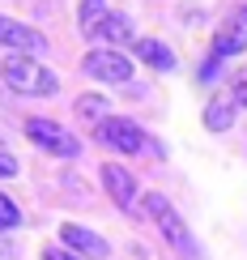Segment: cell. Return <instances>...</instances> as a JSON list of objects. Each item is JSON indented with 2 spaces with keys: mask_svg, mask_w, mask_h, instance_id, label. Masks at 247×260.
Here are the masks:
<instances>
[{
  "mask_svg": "<svg viewBox=\"0 0 247 260\" xmlns=\"http://www.w3.org/2000/svg\"><path fill=\"white\" fill-rule=\"evenodd\" d=\"M0 81H5L9 90H17V94H30V99H47V94L60 90L56 73H51L47 64L34 60V56H17V51L5 56V64H0Z\"/></svg>",
  "mask_w": 247,
  "mask_h": 260,
  "instance_id": "obj_1",
  "label": "cell"
},
{
  "mask_svg": "<svg viewBox=\"0 0 247 260\" xmlns=\"http://www.w3.org/2000/svg\"><path fill=\"white\" fill-rule=\"evenodd\" d=\"M145 209H149V218H154L158 226H162V235L170 239V247H175V252H184L188 260H200V247L192 243L188 226L179 222V213L170 209V201L162 197V192H145Z\"/></svg>",
  "mask_w": 247,
  "mask_h": 260,
  "instance_id": "obj_2",
  "label": "cell"
},
{
  "mask_svg": "<svg viewBox=\"0 0 247 260\" xmlns=\"http://www.w3.org/2000/svg\"><path fill=\"white\" fill-rule=\"evenodd\" d=\"M26 137L34 141L39 149L56 154V158H77L81 154V141L73 137L68 128H60L56 120H43V115H30V120H26Z\"/></svg>",
  "mask_w": 247,
  "mask_h": 260,
  "instance_id": "obj_3",
  "label": "cell"
},
{
  "mask_svg": "<svg viewBox=\"0 0 247 260\" xmlns=\"http://www.w3.org/2000/svg\"><path fill=\"white\" fill-rule=\"evenodd\" d=\"M81 69L90 73L94 81H107V85H124V81H132V64H128L120 51H111V47H94L90 56L81 60Z\"/></svg>",
  "mask_w": 247,
  "mask_h": 260,
  "instance_id": "obj_4",
  "label": "cell"
},
{
  "mask_svg": "<svg viewBox=\"0 0 247 260\" xmlns=\"http://www.w3.org/2000/svg\"><path fill=\"white\" fill-rule=\"evenodd\" d=\"M98 141L107 149H115V154H141V128L132 120H124V115H111V120L98 124Z\"/></svg>",
  "mask_w": 247,
  "mask_h": 260,
  "instance_id": "obj_5",
  "label": "cell"
},
{
  "mask_svg": "<svg viewBox=\"0 0 247 260\" xmlns=\"http://www.w3.org/2000/svg\"><path fill=\"white\" fill-rule=\"evenodd\" d=\"M60 239H64V247H68L73 256H81V260H102L107 252H111L102 235L85 231V226H77V222H64L60 226Z\"/></svg>",
  "mask_w": 247,
  "mask_h": 260,
  "instance_id": "obj_6",
  "label": "cell"
},
{
  "mask_svg": "<svg viewBox=\"0 0 247 260\" xmlns=\"http://www.w3.org/2000/svg\"><path fill=\"white\" fill-rule=\"evenodd\" d=\"M0 47L17 51V56H34V51L43 47V35L34 26H26V21H13L0 13Z\"/></svg>",
  "mask_w": 247,
  "mask_h": 260,
  "instance_id": "obj_7",
  "label": "cell"
},
{
  "mask_svg": "<svg viewBox=\"0 0 247 260\" xmlns=\"http://www.w3.org/2000/svg\"><path fill=\"white\" fill-rule=\"evenodd\" d=\"M102 188L111 192V201L120 205V209H132V201H136V179H132V171L120 167V162H102Z\"/></svg>",
  "mask_w": 247,
  "mask_h": 260,
  "instance_id": "obj_8",
  "label": "cell"
},
{
  "mask_svg": "<svg viewBox=\"0 0 247 260\" xmlns=\"http://www.w3.org/2000/svg\"><path fill=\"white\" fill-rule=\"evenodd\" d=\"M85 39H98V43H107V47H120V43H132V21H128L124 13H107L98 26L90 30Z\"/></svg>",
  "mask_w": 247,
  "mask_h": 260,
  "instance_id": "obj_9",
  "label": "cell"
},
{
  "mask_svg": "<svg viewBox=\"0 0 247 260\" xmlns=\"http://www.w3.org/2000/svg\"><path fill=\"white\" fill-rule=\"evenodd\" d=\"M132 51H136V60H145L149 69H158V73H170V69H175L170 47H166V43H158V39H136Z\"/></svg>",
  "mask_w": 247,
  "mask_h": 260,
  "instance_id": "obj_10",
  "label": "cell"
},
{
  "mask_svg": "<svg viewBox=\"0 0 247 260\" xmlns=\"http://www.w3.org/2000/svg\"><path fill=\"white\" fill-rule=\"evenodd\" d=\"M247 47V35L239 26H226V30H218V39H213V60H222V56H239V51Z\"/></svg>",
  "mask_w": 247,
  "mask_h": 260,
  "instance_id": "obj_11",
  "label": "cell"
},
{
  "mask_svg": "<svg viewBox=\"0 0 247 260\" xmlns=\"http://www.w3.org/2000/svg\"><path fill=\"white\" fill-rule=\"evenodd\" d=\"M200 120H205V128H213V133H226L234 124V103H209Z\"/></svg>",
  "mask_w": 247,
  "mask_h": 260,
  "instance_id": "obj_12",
  "label": "cell"
},
{
  "mask_svg": "<svg viewBox=\"0 0 247 260\" xmlns=\"http://www.w3.org/2000/svg\"><path fill=\"white\" fill-rule=\"evenodd\" d=\"M111 13V9L102 5V0H81V13H77V21H81V35H90L94 26H98V21Z\"/></svg>",
  "mask_w": 247,
  "mask_h": 260,
  "instance_id": "obj_13",
  "label": "cell"
},
{
  "mask_svg": "<svg viewBox=\"0 0 247 260\" xmlns=\"http://www.w3.org/2000/svg\"><path fill=\"white\" fill-rule=\"evenodd\" d=\"M77 111L85 115V120H111V111H107V103L98 99V94H81V99H77Z\"/></svg>",
  "mask_w": 247,
  "mask_h": 260,
  "instance_id": "obj_14",
  "label": "cell"
},
{
  "mask_svg": "<svg viewBox=\"0 0 247 260\" xmlns=\"http://www.w3.org/2000/svg\"><path fill=\"white\" fill-rule=\"evenodd\" d=\"M13 226H21V209L0 192V231H13Z\"/></svg>",
  "mask_w": 247,
  "mask_h": 260,
  "instance_id": "obj_15",
  "label": "cell"
},
{
  "mask_svg": "<svg viewBox=\"0 0 247 260\" xmlns=\"http://www.w3.org/2000/svg\"><path fill=\"white\" fill-rule=\"evenodd\" d=\"M230 85H234V103H243V107H247V69L234 73V81H230Z\"/></svg>",
  "mask_w": 247,
  "mask_h": 260,
  "instance_id": "obj_16",
  "label": "cell"
},
{
  "mask_svg": "<svg viewBox=\"0 0 247 260\" xmlns=\"http://www.w3.org/2000/svg\"><path fill=\"white\" fill-rule=\"evenodd\" d=\"M218 77H222V60H213V56H209V60H205V69H200V81L209 85V81H218Z\"/></svg>",
  "mask_w": 247,
  "mask_h": 260,
  "instance_id": "obj_17",
  "label": "cell"
},
{
  "mask_svg": "<svg viewBox=\"0 0 247 260\" xmlns=\"http://www.w3.org/2000/svg\"><path fill=\"white\" fill-rule=\"evenodd\" d=\"M13 175H17V158L0 149V179H13Z\"/></svg>",
  "mask_w": 247,
  "mask_h": 260,
  "instance_id": "obj_18",
  "label": "cell"
},
{
  "mask_svg": "<svg viewBox=\"0 0 247 260\" xmlns=\"http://www.w3.org/2000/svg\"><path fill=\"white\" fill-rule=\"evenodd\" d=\"M43 260H81V256H73L68 247H43Z\"/></svg>",
  "mask_w": 247,
  "mask_h": 260,
  "instance_id": "obj_19",
  "label": "cell"
},
{
  "mask_svg": "<svg viewBox=\"0 0 247 260\" xmlns=\"http://www.w3.org/2000/svg\"><path fill=\"white\" fill-rule=\"evenodd\" d=\"M239 21H243V26H247V5H243V9H239Z\"/></svg>",
  "mask_w": 247,
  "mask_h": 260,
  "instance_id": "obj_20",
  "label": "cell"
}]
</instances>
